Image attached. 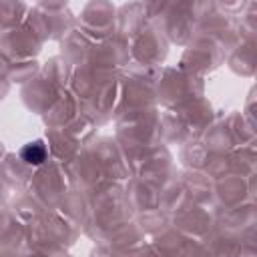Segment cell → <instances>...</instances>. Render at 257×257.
<instances>
[{
    "mask_svg": "<svg viewBox=\"0 0 257 257\" xmlns=\"http://www.w3.org/2000/svg\"><path fill=\"white\" fill-rule=\"evenodd\" d=\"M20 159L26 165H42L46 161V145L42 141H32L20 149Z\"/></svg>",
    "mask_w": 257,
    "mask_h": 257,
    "instance_id": "6da1fadb",
    "label": "cell"
}]
</instances>
